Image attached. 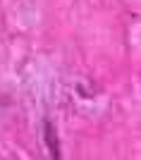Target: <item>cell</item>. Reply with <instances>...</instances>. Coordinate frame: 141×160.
Segmentation results:
<instances>
[{"label":"cell","instance_id":"obj_1","mask_svg":"<svg viewBox=\"0 0 141 160\" xmlns=\"http://www.w3.org/2000/svg\"><path fill=\"white\" fill-rule=\"evenodd\" d=\"M43 136H46V146H48V151H50V160H62V155H60V139H58L55 124L50 120L43 124Z\"/></svg>","mask_w":141,"mask_h":160}]
</instances>
